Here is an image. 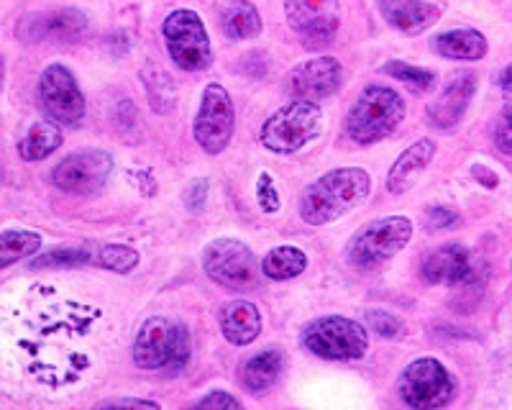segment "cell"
Returning a JSON list of instances; mask_svg holds the SVG:
<instances>
[{
	"label": "cell",
	"mask_w": 512,
	"mask_h": 410,
	"mask_svg": "<svg viewBox=\"0 0 512 410\" xmlns=\"http://www.w3.org/2000/svg\"><path fill=\"white\" fill-rule=\"evenodd\" d=\"M372 180L359 167H338L308 185L300 198V218L310 226H326L367 200Z\"/></svg>",
	"instance_id": "obj_1"
},
{
	"label": "cell",
	"mask_w": 512,
	"mask_h": 410,
	"mask_svg": "<svg viewBox=\"0 0 512 410\" xmlns=\"http://www.w3.org/2000/svg\"><path fill=\"white\" fill-rule=\"evenodd\" d=\"M405 113L408 108L397 90L387 85H367L346 116V134L359 147H369L390 136L402 123Z\"/></svg>",
	"instance_id": "obj_2"
},
{
	"label": "cell",
	"mask_w": 512,
	"mask_h": 410,
	"mask_svg": "<svg viewBox=\"0 0 512 410\" xmlns=\"http://www.w3.org/2000/svg\"><path fill=\"white\" fill-rule=\"evenodd\" d=\"M192 354L190 331L182 323H172L167 318H149L139 328L134 339L131 357L139 369L154 372V369H172L182 372Z\"/></svg>",
	"instance_id": "obj_3"
},
{
	"label": "cell",
	"mask_w": 512,
	"mask_h": 410,
	"mask_svg": "<svg viewBox=\"0 0 512 410\" xmlns=\"http://www.w3.org/2000/svg\"><path fill=\"white\" fill-rule=\"evenodd\" d=\"M413 236V221L405 216H387L367 223L356 231L346 249V259L356 270H372L379 267L408 246Z\"/></svg>",
	"instance_id": "obj_4"
},
{
	"label": "cell",
	"mask_w": 512,
	"mask_h": 410,
	"mask_svg": "<svg viewBox=\"0 0 512 410\" xmlns=\"http://www.w3.org/2000/svg\"><path fill=\"white\" fill-rule=\"evenodd\" d=\"M323 111L310 100H292L264 121L259 141L274 154H292L320 134Z\"/></svg>",
	"instance_id": "obj_5"
},
{
	"label": "cell",
	"mask_w": 512,
	"mask_h": 410,
	"mask_svg": "<svg viewBox=\"0 0 512 410\" xmlns=\"http://www.w3.org/2000/svg\"><path fill=\"white\" fill-rule=\"evenodd\" d=\"M303 346L328 362H356L367 354V328L344 316H326L303 328Z\"/></svg>",
	"instance_id": "obj_6"
},
{
	"label": "cell",
	"mask_w": 512,
	"mask_h": 410,
	"mask_svg": "<svg viewBox=\"0 0 512 410\" xmlns=\"http://www.w3.org/2000/svg\"><path fill=\"white\" fill-rule=\"evenodd\" d=\"M162 36L167 41L169 57L180 70L203 72L213 62L208 29L195 11L180 8V11L169 13L162 24Z\"/></svg>",
	"instance_id": "obj_7"
},
{
	"label": "cell",
	"mask_w": 512,
	"mask_h": 410,
	"mask_svg": "<svg viewBox=\"0 0 512 410\" xmlns=\"http://www.w3.org/2000/svg\"><path fill=\"white\" fill-rule=\"evenodd\" d=\"M397 390H400L402 403L415 410L443 408L454 400L456 380L438 359L423 357L402 369Z\"/></svg>",
	"instance_id": "obj_8"
},
{
	"label": "cell",
	"mask_w": 512,
	"mask_h": 410,
	"mask_svg": "<svg viewBox=\"0 0 512 410\" xmlns=\"http://www.w3.org/2000/svg\"><path fill=\"white\" fill-rule=\"evenodd\" d=\"M203 267L205 275L216 285L236 290V293L256 290L259 270H262L249 246L236 239L210 241L203 252Z\"/></svg>",
	"instance_id": "obj_9"
},
{
	"label": "cell",
	"mask_w": 512,
	"mask_h": 410,
	"mask_svg": "<svg viewBox=\"0 0 512 410\" xmlns=\"http://www.w3.org/2000/svg\"><path fill=\"white\" fill-rule=\"evenodd\" d=\"M233 129H236V108L228 90L218 82H210L203 90L200 111L192 123V136L203 152L221 154L231 144Z\"/></svg>",
	"instance_id": "obj_10"
},
{
	"label": "cell",
	"mask_w": 512,
	"mask_h": 410,
	"mask_svg": "<svg viewBox=\"0 0 512 410\" xmlns=\"http://www.w3.org/2000/svg\"><path fill=\"white\" fill-rule=\"evenodd\" d=\"M113 172V157L103 149H80L54 167L52 182L62 193L95 195Z\"/></svg>",
	"instance_id": "obj_11"
},
{
	"label": "cell",
	"mask_w": 512,
	"mask_h": 410,
	"mask_svg": "<svg viewBox=\"0 0 512 410\" xmlns=\"http://www.w3.org/2000/svg\"><path fill=\"white\" fill-rule=\"evenodd\" d=\"M39 100L47 116L57 123L77 126L85 116V95H82L75 75L59 62L41 72Z\"/></svg>",
	"instance_id": "obj_12"
},
{
	"label": "cell",
	"mask_w": 512,
	"mask_h": 410,
	"mask_svg": "<svg viewBox=\"0 0 512 410\" xmlns=\"http://www.w3.org/2000/svg\"><path fill=\"white\" fill-rule=\"evenodd\" d=\"M484 262L461 244H446L423 262V280L428 285L477 287L482 282Z\"/></svg>",
	"instance_id": "obj_13"
},
{
	"label": "cell",
	"mask_w": 512,
	"mask_h": 410,
	"mask_svg": "<svg viewBox=\"0 0 512 410\" xmlns=\"http://www.w3.org/2000/svg\"><path fill=\"white\" fill-rule=\"evenodd\" d=\"M292 29L303 36L305 47H326L338 31V0H285Z\"/></svg>",
	"instance_id": "obj_14"
},
{
	"label": "cell",
	"mask_w": 512,
	"mask_h": 410,
	"mask_svg": "<svg viewBox=\"0 0 512 410\" xmlns=\"http://www.w3.org/2000/svg\"><path fill=\"white\" fill-rule=\"evenodd\" d=\"M341 80H344V70L336 57H315L297 65L287 75V93L297 100L320 103L341 88Z\"/></svg>",
	"instance_id": "obj_15"
},
{
	"label": "cell",
	"mask_w": 512,
	"mask_h": 410,
	"mask_svg": "<svg viewBox=\"0 0 512 410\" xmlns=\"http://www.w3.org/2000/svg\"><path fill=\"white\" fill-rule=\"evenodd\" d=\"M88 34V16L77 8H59L26 16L18 26V36L26 41H77Z\"/></svg>",
	"instance_id": "obj_16"
},
{
	"label": "cell",
	"mask_w": 512,
	"mask_h": 410,
	"mask_svg": "<svg viewBox=\"0 0 512 410\" xmlns=\"http://www.w3.org/2000/svg\"><path fill=\"white\" fill-rule=\"evenodd\" d=\"M474 90H477V75L474 72L466 70L448 77L441 98L428 108V118H431L433 126L436 129H454L456 123L464 118L469 103H472Z\"/></svg>",
	"instance_id": "obj_17"
},
{
	"label": "cell",
	"mask_w": 512,
	"mask_h": 410,
	"mask_svg": "<svg viewBox=\"0 0 512 410\" xmlns=\"http://www.w3.org/2000/svg\"><path fill=\"white\" fill-rule=\"evenodd\" d=\"M379 13L392 29H400L405 34H418L428 29L441 18L443 8L428 0H377Z\"/></svg>",
	"instance_id": "obj_18"
},
{
	"label": "cell",
	"mask_w": 512,
	"mask_h": 410,
	"mask_svg": "<svg viewBox=\"0 0 512 410\" xmlns=\"http://www.w3.org/2000/svg\"><path fill=\"white\" fill-rule=\"evenodd\" d=\"M218 323L228 344L249 346L256 336L262 334V316L259 308L249 300H231L218 313Z\"/></svg>",
	"instance_id": "obj_19"
},
{
	"label": "cell",
	"mask_w": 512,
	"mask_h": 410,
	"mask_svg": "<svg viewBox=\"0 0 512 410\" xmlns=\"http://www.w3.org/2000/svg\"><path fill=\"white\" fill-rule=\"evenodd\" d=\"M433 154H436V141L433 139H418L415 144H410L392 164L390 175H387V190L392 195L405 193L415 182V177L431 164Z\"/></svg>",
	"instance_id": "obj_20"
},
{
	"label": "cell",
	"mask_w": 512,
	"mask_h": 410,
	"mask_svg": "<svg viewBox=\"0 0 512 410\" xmlns=\"http://www.w3.org/2000/svg\"><path fill=\"white\" fill-rule=\"evenodd\" d=\"M216 18L231 41L254 39L262 31V16L249 0H216Z\"/></svg>",
	"instance_id": "obj_21"
},
{
	"label": "cell",
	"mask_w": 512,
	"mask_h": 410,
	"mask_svg": "<svg viewBox=\"0 0 512 410\" xmlns=\"http://www.w3.org/2000/svg\"><path fill=\"white\" fill-rule=\"evenodd\" d=\"M433 49L446 59H469V62H474V59L487 57L489 44L477 29H454L436 36Z\"/></svg>",
	"instance_id": "obj_22"
},
{
	"label": "cell",
	"mask_w": 512,
	"mask_h": 410,
	"mask_svg": "<svg viewBox=\"0 0 512 410\" xmlns=\"http://www.w3.org/2000/svg\"><path fill=\"white\" fill-rule=\"evenodd\" d=\"M59 147H62V131H59L57 123L41 121L34 123L29 129V134L21 139L18 154H21V159H26V162H41V159L52 157Z\"/></svg>",
	"instance_id": "obj_23"
},
{
	"label": "cell",
	"mask_w": 512,
	"mask_h": 410,
	"mask_svg": "<svg viewBox=\"0 0 512 410\" xmlns=\"http://www.w3.org/2000/svg\"><path fill=\"white\" fill-rule=\"evenodd\" d=\"M282 372V354L277 349H264L244 364L241 380L251 393H264L277 382Z\"/></svg>",
	"instance_id": "obj_24"
},
{
	"label": "cell",
	"mask_w": 512,
	"mask_h": 410,
	"mask_svg": "<svg viewBox=\"0 0 512 410\" xmlns=\"http://www.w3.org/2000/svg\"><path fill=\"white\" fill-rule=\"evenodd\" d=\"M305 267H308V257H305L303 249H297V246L292 244L277 246V249H272V252L262 259L264 277L277 282H285L297 275H303Z\"/></svg>",
	"instance_id": "obj_25"
},
{
	"label": "cell",
	"mask_w": 512,
	"mask_h": 410,
	"mask_svg": "<svg viewBox=\"0 0 512 410\" xmlns=\"http://www.w3.org/2000/svg\"><path fill=\"white\" fill-rule=\"evenodd\" d=\"M41 249V234L26 229L0 231V270H6L21 259L34 257Z\"/></svg>",
	"instance_id": "obj_26"
},
{
	"label": "cell",
	"mask_w": 512,
	"mask_h": 410,
	"mask_svg": "<svg viewBox=\"0 0 512 410\" xmlns=\"http://www.w3.org/2000/svg\"><path fill=\"white\" fill-rule=\"evenodd\" d=\"M141 80L146 85V95H149V103L157 113H169L175 108L177 90L175 82L169 80V75L164 70L154 65H146L144 72H141Z\"/></svg>",
	"instance_id": "obj_27"
},
{
	"label": "cell",
	"mask_w": 512,
	"mask_h": 410,
	"mask_svg": "<svg viewBox=\"0 0 512 410\" xmlns=\"http://www.w3.org/2000/svg\"><path fill=\"white\" fill-rule=\"evenodd\" d=\"M382 72L384 75H392L395 80H400L402 85H405L408 90H413L415 95L428 93V90L436 85V75H433L431 70L413 67V65H408V62H397V59L387 62V65L382 67Z\"/></svg>",
	"instance_id": "obj_28"
},
{
	"label": "cell",
	"mask_w": 512,
	"mask_h": 410,
	"mask_svg": "<svg viewBox=\"0 0 512 410\" xmlns=\"http://www.w3.org/2000/svg\"><path fill=\"white\" fill-rule=\"evenodd\" d=\"M93 252L82 249V246H59L54 252L41 254V257L31 259L34 270H52V267H82V264L93 262Z\"/></svg>",
	"instance_id": "obj_29"
},
{
	"label": "cell",
	"mask_w": 512,
	"mask_h": 410,
	"mask_svg": "<svg viewBox=\"0 0 512 410\" xmlns=\"http://www.w3.org/2000/svg\"><path fill=\"white\" fill-rule=\"evenodd\" d=\"M95 262H98L103 270L126 275V272H131L136 264H139V252L126 244H108L100 249L98 257H95Z\"/></svg>",
	"instance_id": "obj_30"
},
{
	"label": "cell",
	"mask_w": 512,
	"mask_h": 410,
	"mask_svg": "<svg viewBox=\"0 0 512 410\" xmlns=\"http://www.w3.org/2000/svg\"><path fill=\"white\" fill-rule=\"evenodd\" d=\"M256 200H259V208H262L264 213L280 211V193L274 188V180L269 172H262V175H259V182H256Z\"/></svg>",
	"instance_id": "obj_31"
},
{
	"label": "cell",
	"mask_w": 512,
	"mask_h": 410,
	"mask_svg": "<svg viewBox=\"0 0 512 410\" xmlns=\"http://www.w3.org/2000/svg\"><path fill=\"white\" fill-rule=\"evenodd\" d=\"M495 147L500 149L502 154H510L512 157V103L502 108L500 118L495 123Z\"/></svg>",
	"instance_id": "obj_32"
},
{
	"label": "cell",
	"mask_w": 512,
	"mask_h": 410,
	"mask_svg": "<svg viewBox=\"0 0 512 410\" xmlns=\"http://www.w3.org/2000/svg\"><path fill=\"white\" fill-rule=\"evenodd\" d=\"M369 328H374L379 336H397L400 334V321L395 316L384 311H369L367 313Z\"/></svg>",
	"instance_id": "obj_33"
},
{
	"label": "cell",
	"mask_w": 512,
	"mask_h": 410,
	"mask_svg": "<svg viewBox=\"0 0 512 410\" xmlns=\"http://www.w3.org/2000/svg\"><path fill=\"white\" fill-rule=\"evenodd\" d=\"M459 223V213L446 208V205H433L431 211H428V229L438 231V229H451Z\"/></svg>",
	"instance_id": "obj_34"
},
{
	"label": "cell",
	"mask_w": 512,
	"mask_h": 410,
	"mask_svg": "<svg viewBox=\"0 0 512 410\" xmlns=\"http://www.w3.org/2000/svg\"><path fill=\"white\" fill-rule=\"evenodd\" d=\"M208 190H210L208 180L190 182V185H187V190H185V205H187V208H195V211H200V208L205 205V200H208Z\"/></svg>",
	"instance_id": "obj_35"
},
{
	"label": "cell",
	"mask_w": 512,
	"mask_h": 410,
	"mask_svg": "<svg viewBox=\"0 0 512 410\" xmlns=\"http://www.w3.org/2000/svg\"><path fill=\"white\" fill-rule=\"evenodd\" d=\"M198 408H241V403L228 393H210L198 400Z\"/></svg>",
	"instance_id": "obj_36"
},
{
	"label": "cell",
	"mask_w": 512,
	"mask_h": 410,
	"mask_svg": "<svg viewBox=\"0 0 512 410\" xmlns=\"http://www.w3.org/2000/svg\"><path fill=\"white\" fill-rule=\"evenodd\" d=\"M100 408H152V410H157L159 403H154V400H139V398H121V400H105V403H100Z\"/></svg>",
	"instance_id": "obj_37"
},
{
	"label": "cell",
	"mask_w": 512,
	"mask_h": 410,
	"mask_svg": "<svg viewBox=\"0 0 512 410\" xmlns=\"http://www.w3.org/2000/svg\"><path fill=\"white\" fill-rule=\"evenodd\" d=\"M472 175L474 180H479L487 190H495L497 185H500V177H497V172H492L487 167V164H474L472 167Z\"/></svg>",
	"instance_id": "obj_38"
},
{
	"label": "cell",
	"mask_w": 512,
	"mask_h": 410,
	"mask_svg": "<svg viewBox=\"0 0 512 410\" xmlns=\"http://www.w3.org/2000/svg\"><path fill=\"white\" fill-rule=\"evenodd\" d=\"M497 85H500L502 90H507V93H512V62L497 75Z\"/></svg>",
	"instance_id": "obj_39"
},
{
	"label": "cell",
	"mask_w": 512,
	"mask_h": 410,
	"mask_svg": "<svg viewBox=\"0 0 512 410\" xmlns=\"http://www.w3.org/2000/svg\"><path fill=\"white\" fill-rule=\"evenodd\" d=\"M3 80H6V65H3V57H0V88H3Z\"/></svg>",
	"instance_id": "obj_40"
}]
</instances>
